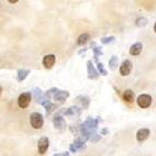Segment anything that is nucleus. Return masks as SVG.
Returning <instances> with one entry per match:
<instances>
[{
	"mask_svg": "<svg viewBox=\"0 0 156 156\" xmlns=\"http://www.w3.org/2000/svg\"><path fill=\"white\" fill-rule=\"evenodd\" d=\"M81 112H82V109H81L80 107L71 106V107H69V108H67V109L59 110V112H57V116H61V115H63V116H67V117L76 118V117H79V116H80Z\"/></svg>",
	"mask_w": 156,
	"mask_h": 156,
	"instance_id": "nucleus-1",
	"label": "nucleus"
},
{
	"mask_svg": "<svg viewBox=\"0 0 156 156\" xmlns=\"http://www.w3.org/2000/svg\"><path fill=\"white\" fill-rule=\"evenodd\" d=\"M30 122L34 129H41L43 127V123H44L43 115L39 112H33L30 117Z\"/></svg>",
	"mask_w": 156,
	"mask_h": 156,
	"instance_id": "nucleus-2",
	"label": "nucleus"
},
{
	"mask_svg": "<svg viewBox=\"0 0 156 156\" xmlns=\"http://www.w3.org/2000/svg\"><path fill=\"white\" fill-rule=\"evenodd\" d=\"M31 99H32V93L31 92L22 93L18 98L19 107H21V108H26V107L30 105V103H31Z\"/></svg>",
	"mask_w": 156,
	"mask_h": 156,
	"instance_id": "nucleus-3",
	"label": "nucleus"
},
{
	"mask_svg": "<svg viewBox=\"0 0 156 156\" xmlns=\"http://www.w3.org/2000/svg\"><path fill=\"white\" fill-rule=\"evenodd\" d=\"M69 148H70V151L72 152V153H76L78 151L83 150V148H85V140L82 139L81 136H79L72 144H70Z\"/></svg>",
	"mask_w": 156,
	"mask_h": 156,
	"instance_id": "nucleus-4",
	"label": "nucleus"
},
{
	"mask_svg": "<svg viewBox=\"0 0 156 156\" xmlns=\"http://www.w3.org/2000/svg\"><path fill=\"white\" fill-rule=\"evenodd\" d=\"M136 103L141 108H147L152 104V97L147 94H141L136 99Z\"/></svg>",
	"mask_w": 156,
	"mask_h": 156,
	"instance_id": "nucleus-5",
	"label": "nucleus"
},
{
	"mask_svg": "<svg viewBox=\"0 0 156 156\" xmlns=\"http://www.w3.org/2000/svg\"><path fill=\"white\" fill-rule=\"evenodd\" d=\"M49 147V140L46 136H42V138L38 140V143H37V148H38V153L39 154H45L46 151Z\"/></svg>",
	"mask_w": 156,
	"mask_h": 156,
	"instance_id": "nucleus-6",
	"label": "nucleus"
},
{
	"mask_svg": "<svg viewBox=\"0 0 156 156\" xmlns=\"http://www.w3.org/2000/svg\"><path fill=\"white\" fill-rule=\"evenodd\" d=\"M131 70H132V62H131L130 60H125L122 63H121V66H120V74L122 76H127L130 74Z\"/></svg>",
	"mask_w": 156,
	"mask_h": 156,
	"instance_id": "nucleus-7",
	"label": "nucleus"
},
{
	"mask_svg": "<svg viewBox=\"0 0 156 156\" xmlns=\"http://www.w3.org/2000/svg\"><path fill=\"white\" fill-rule=\"evenodd\" d=\"M52 123H54L56 129H58L60 131L66 130V128H67V125H66V121L62 116H57L56 115L55 117L52 118Z\"/></svg>",
	"mask_w": 156,
	"mask_h": 156,
	"instance_id": "nucleus-8",
	"label": "nucleus"
},
{
	"mask_svg": "<svg viewBox=\"0 0 156 156\" xmlns=\"http://www.w3.org/2000/svg\"><path fill=\"white\" fill-rule=\"evenodd\" d=\"M86 66H87V73H89V79L91 80H95L99 76V72L95 69V67L93 66V62H92V60H89L87 62H86Z\"/></svg>",
	"mask_w": 156,
	"mask_h": 156,
	"instance_id": "nucleus-9",
	"label": "nucleus"
},
{
	"mask_svg": "<svg viewBox=\"0 0 156 156\" xmlns=\"http://www.w3.org/2000/svg\"><path fill=\"white\" fill-rule=\"evenodd\" d=\"M56 62V56L52 55V54H49V55H46L43 59V65H44L45 68L47 69H50L52 68V66L55 65Z\"/></svg>",
	"mask_w": 156,
	"mask_h": 156,
	"instance_id": "nucleus-10",
	"label": "nucleus"
},
{
	"mask_svg": "<svg viewBox=\"0 0 156 156\" xmlns=\"http://www.w3.org/2000/svg\"><path fill=\"white\" fill-rule=\"evenodd\" d=\"M76 103H79L81 105V107L83 109H87L89 108V105H90L89 96H86V95H79V96L76 97Z\"/></svg>",
	"mask_w": 156,
	"mask_h": 156,
	"instance_id": "nucleus-11",
	"label": "nucleus"
},
{
	"mask_svg": "<svg viewBox=\"0 0 156 156\" xmlns=\"http://www.w3.org/2000/svg\"><path fill=\"white\" fill-rule=\"evenodd\" d=\"M148 135H150V130L147 128H142V129H139L136 132V139L139 142H143L148 138Z\"/></svg>",
	"mask_w": 156,
	"mask_h": 156,
	"instance_id": "nucleus-12",
	"label": "nucleus"
},
{
	"mask_svg": "<svg viewBox=\"0 0 156 156\" xmlns=\"http://www.w3.org/2000/svg\"><path fill=\"white\" fill-rule=\"evenodd\" d=\"M69 95H70V94H69L68 91H59L55 96H54V99H55L56 101H59V103H63V101L69 97Z\"/></svg>",
	"mask_w": 156,
	"mask_h": 156,
	"instance_id": "nucleus-13",
	"label": "nucleus"
},
{
	"mask_svg": "<svg viewBox=\"0 0 156 156\" xmlns=\"http://www.w3.org/2000/svg\"><path fill=\"white\" fill-rule=\"evenodd\" d=\"M142 48H143V46H142V44L141 43H135V44H133L132 46L130 47V55L132 56H138L141 54V51H142Z\"/></svg>",
	"mask_w": 156,
	"mask_h": 156,
	"instance_id": "nucleus-14",
	"label": "nucleus"
},
{
	"mask_svg": "<svg viewBox=\"0 0 156 156\" xmlns=\"http://www.w3.org/2000/svg\"><path fill=\"white\" fill-rule=\"evenodd\" d=\"M122 98L127 103H132L134 101V93H133L132 90H126L123 92V95H122Z\"/></svg>",
	"mask_w": 156,
	"mask_h": 156,
	"instance_id": "nucleus-15",
	"label": "nucleus"
},
{
	"mask_svg": "<svg viewBox=\"0 0 156 156\" xmlns=\"http://www.w3.org/2000/svg\"><path fill=\"white\" fill-rule=\"evenodd\" d=\"M30 72H31V71L27 70V69H20V70H18L16 80H18L19 82H22V81H24L26 79V76L30 74Z\"/></svg>",
	"mask_w": 156,
	"mask_h": 156,
	"instance_id": "nucleus-16",
	"label": "nucleus"
},
{
	"mask_svg": "<svg viewBox=\"0 0 156 156\" xmlns=\"http://www.w3.org/2000/svg\"><path fill=\"white\" fill-rule=\"evenodd\" d=\"M91 48L94 51V58H98L99 56H103V51H101V47L96 46L95 43H92L91 44Z\"/></svg>",
	"mask_w": 156,
	"mask_h": 156,
	"instance_id": "nucleus-17",
	"label": "nucleus"
},
{
	"mask_svg": "<svg viewBox=\"0 0 156 156\" xmlns=\"http://www.w3.org/2000/svg\"><path fill=\"white\" fill-rule=\"evenodd\" d=\"M94 60H95V62H96V65H97V69H98L99 74L106 76H107V70L105 69L104 65H103L101 62H99V61H98V58H94Z\"/></svg>",
	"mask_w": 156,
	"mask_h": 156,
	"instance_id": "nucleus-18",
	"label": "nucleus"
},
{
	"mask_svg": "<svg viewBox=\"0 0 156 156\" xmlns=\"http://www.w3.org/2000/svg\"><path fill=\"white\" fill-rule=\"evenodd\" d=\"M89 39H90V35L89 34H82V35H80L78 38V45H80V46H83V45H85L86 43L89 42Z\"/></svg>",
	"mask_w": 156,
	"mask_h": 156,
	"instance_id": "nucleus-19",
	"label": "nucleus"
},
{
	"mask_svg": "<svg viewBox=\"0 0 156 156\" xmlns=\"http://www.w3.org/2000/svg\"><path fill=\"white\" fill-rule=\"evenodd\" d=\"M118 62H119V59L117 56H112V58L108 61V65H109V68L112 70H115L118 67Z\"/></svg>",
	"mask_w": 156,
	"mask_h": 156,
	"instance_id": "nucleus-20",
	"label": "nucleus"
},
{
	"mask_svg": "<svg viewBox=\"0 0 156 156\" xmlns=\"http://www.w3.org/2000/svg\"><path fill=\"white\" fill-rule=\"evenodd\" d=\"M60 90H58L57 87H51V89H49L48 91L46 92V96H47V98H54V96H55L56 94L59 92Z\"/></svg>",
	"mask_w": 156,
	"mask_h": 156,
	"instance_id": "nucleus-21",
	"label": "nucleus"
},
{
	"mask_svg": "<svg viewBox=\"0 0 156 156\" xmlns=\"http://www.w3.org/2000/svg\"><path fill=\"white\" fill-rule=\"evenodd\" d=\"M135 25L139 26V27H144V26L147 25V19L146 18L136 19V21H135Z\"/></svg>",
	"mask_w": 156,
	"mask_h": 156,
	"instance_id": "nucleus-22",
	"label": "nucleus"
},
{
	"mask_svg": "<svg viewBox=\"0 0 156 156\" xmlns=\"http://www.w3.org/2000/svg\"><path fill=\"white\" fill-rule=\"evenodd\" d=\"M56 108H57V106H56L55 104H52L51 101H50L49 104H48L46 107H45V109H46V114L47 115H50L52 112H54V110L56 109Z\"/></svg>",
	"mask_w": 156,
	"mask_h": 156,
	"instance_id": "nucleus-23",
	"label": "nucleus"
},
{
	"mask_svg": "<svg viewBox=\"0 0 156 156\" xmlns=\"http://www.w3.org/2000/svg\"><path fill=\"white\" fill-rule=\"evenodd\" d=\"M115 42V36H108V37H103V38L101 39V43L104 45H108L110 44V43Z\"/></svg>",
	"mask_w": 156,
	"mask_h": 156,
	"instance_id": "nucleus-24",
	"label": "nucleus"
},
{
	"mask_svg": "<svg viewBox=\"0 0 156 156\" xmlns=\"http://www.w3.org/2000/svg\"><path fill=\"white\" fill-rule=\"evenodd\" d=\"M99 140H101V135L97 132L93 133V134L91 135V138H90V141H92V142H97V141H99Z\"/></svg>",
	"mask_w": 156,
	"mask_h": 156,
	"instance_id": "nucleus-25",
	"label": "nucleus"
},
{
	"mask_svg": "<svg viewBox=\"0 0 156 156\" xmlns=\"http://www.w3.org/2000/svg\"><path fill=\"white\" fill-rule=\"evenodd\" d=\"M108 132H109V130H108V129H106V128H103V129L101 130V135H106Z\"/></svg>",
	"mask_w": 156,
	"mask_h": 156,
	"instance_id": "nucleus-26",
	"label": "nucleus"
},
{
	"mask_svg": "<svg viewBox=\"0 0 156 156\" xmlns=\"http://www.w3.org/2000/svg\"><path fill=\"white\" fill-rule=\"evenodd\" d=\"M52 156H70L68 152H63V153H57V154H54Z\"/></svg>",
	"mask_w": 156,
	"mask_h": 156,
	"instance_id": "nucleus-27",
	"label": "nucleus"
},
{
	"mask_svg": "<svg viewBox=\"0 0 156 156\" xmlns=\"http://www.w3.org/2000/svg\"><path fill=\"white\" fill-rule=\"evenodd\" d=\"M86 50H87V48H84V49H80L78 51V54H79V55H83V54H85V52H86Z\"/></svg>",
	"mask_w": 156,
	"mask_h": 156,
	"instance_id": "nucleus-28",
	"label": "nucleus"
},
{
	"mask_svg": "<svg viewBox=\"0 0 156 156\" xmlns=\"http://www.w3.org/2000/svg\"><path fill=\"white\" fill-rule=\"evenodd\" d=\"M9 2L10 3H16L18 2V0H9Z\"/></svg>",
	"mask_w": 156,
	"mask_h": 156,
	"instance_id": "nucleus-29",
	"label": "nucleus"
},
{
	"mask_svg": "<svg viewBox=\"0 0 156 156\" xmlns=\"http://www.w3.org/2000/svg\"><path fill=\"white\" fill-rule=\"evenodd\" d=\"M154 31H155V33H156V23H155V25H154Z\"/></svg>",
	"mask_w": 156,
	"mask_h": 156,
	"instance_id": "nucleus-30",
	"label": "nucleus"
}]
</instances>
